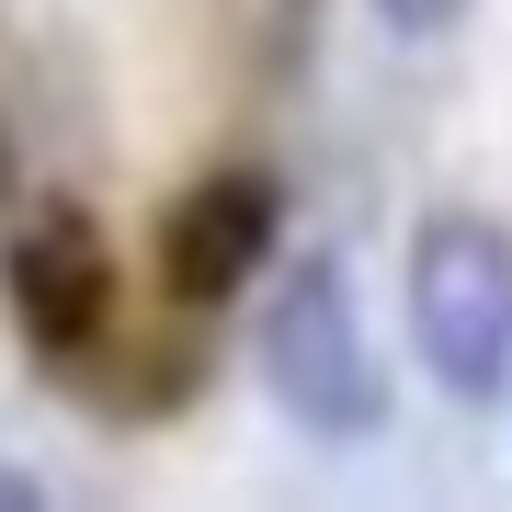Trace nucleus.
Masks as SVG:
<instances>
[{
	"label": "nucleus",
	"mask_w": 512,
	"mask_h": 512,
	"mask_svg": "<svg viewBox=\"0 0 512 512\" xmlns=\"http://www.w3.org/2000/svg\"><path fill=\"white\" fill-rule=\"evenodd\" d=\"M251 365H262V387H274V410L296 433H319V444H376L387 433V365H376V330H365V296H353L342 251H296L274 274Z\"/></svg>",
	"instance_id": "nucleus-1"
},
{
	"label": "nucleus",
	"mask_w": 512,
	"mask_h": 512,
	"mask_svg": "<svg viewBox=\"0 0 512 512\" xmlns=\"http://www.w3.org/2000/svg\"><path fill=\"white\" fill-rule=\"evenodd\" d=\"M410 353L467 410H490L512 387V239L490 217H421V239H410Z\"/></svg>",
	"instance_id": "nucleus-2"
},
{
	"label": "nucleus",
	"mask_w": 512,
	"mask_h": 512,
	"mask_svg": "<svg viewBox=\"0 0 512 512\" xmlns=\"http://www.w3.org/2000/svg\"><path fill=\"white\" fill-rule=\"evenodd\" d=\"M274 239H285L274 171H205V183H183L171 217H160V285H171V308H239V285L274 262Z\"/></svg>",
	"instance_id": "nucleus-3"
},
{
	"label": "nucleus",
	"mask_w": 512,
	"mask_h": 512,
	"mask_svg": "<svg viewBox=\"0 0 512 512\" xmlns=\"http://www.w3.org/2000/svg\"><path fill=\"white\" fill-rule=\"evenodd\" d=\"M0 285H12V319H23V342L46 365H69V353H92L114 330V251H103V228L80 205L23 217V239L0 251Z\"/></svg>",
	"instance_id": "nucleus-4"
},
{
	"label": "nucleus",
	"mask_w": 512,
	"mask_h": 512,
	"mask_svg": "<svg viewBox=\"0 0 512 512\" xmlns=\"http://www.w3.org/2000/svg\"><path fill=\"white\" fill-rule=\"evenodd\" d=\"M365 12L387 23V35H410V46H421V35H456V23L478 12V0H365Z\"/></svg>",
	"instance_id": "nucleus-5"
}]
</instances>
